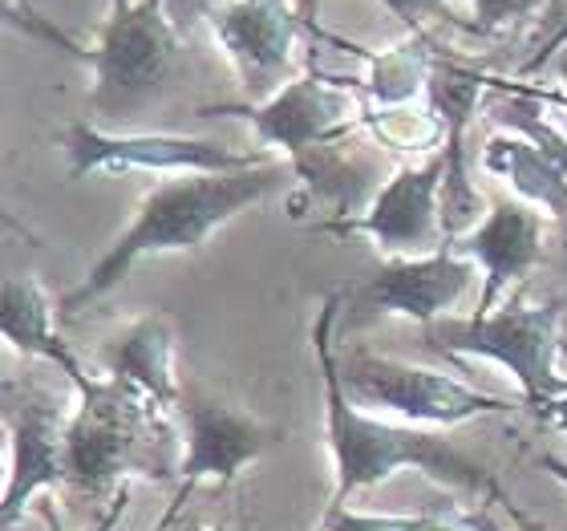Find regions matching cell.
Listing matches in <instances>:
<instances>
[{"instance_id": "1", "label": "cell", "mask_w": 567, "mask_h": 531, "mask_svg": "<svg viewBox=\"0 0 567 531\" xmlns=\"http://www.w3.org/2000/svg\"><path fill=\"white\" fill-rule=\"evenodd\" d=\"M344 313V296H324L312 329V349H317V366L324 378V438L332 450V467H337V491H332V508H344V499L353 491L385 483L393 471L414 467L425 479L442 487L466 491V496H491L498 499V483L491 479L483 462L462 455L450 438L417 430V426L385 422L373 418L349 398L341 381V361L332 349V325Z\"/></svg>"}, {"instance_id": "2", "label": "cell", "mask_w": 567, "mask_h": 531, "mask_svg": "<svg viewBox=\"0 0 567 531\" xmlns=\"http://www.w3.org/2000/svg\"><path fill=\"white\" fill-rule=\"evenodd\" d=\"M276 187H284V166H251V171H227V175H171L154 183L142 195L138 212L131 227L122 232L94 268L85 272L82 284H73L61 296L58 317L73 320L85 308L97 305L106 293H114L131 268L146 256H163V252H195L215 227L248 212L251 203L268 200Z\"/></svg>"}, {"instance_id": "3", "label": "cell", "mask_w": 567, "mask_h": 531, "mask_svg": "<svg viewBox=\"0 0 567 531\" xmlns=\"http://www.w3.org/2000/svg\"><path fill=\"white\" fill-rule=\"evenodd\" d=\"M171 406L126 378H94L65 426V491L106 496L131 479H178Z\"/></svg>"}, {"instance_id": "4", "label": "cell", "mask_w": 567, "mask_h": 531, "mask_svg": "<svg viewBox=\"0 0 567 531\" xmlns=\"http://www.w3.org/2000/svg\"><path fill=\"white\" fill-rule=\"evenodd\" d=\"M70 53L94 70L90 122L110 131L138 119L158 98L175 65L178 33L166 0H110V17L97 33V45H73Z\"/></svg>"}, {"instance_id": "5", "label": "cell", "mask_w": 567, "mask_h": 531, "mask_svg": "<svg viewBox=\"0 0 567 531\" xmlns=\"http://www.w3.org/2000/svg\"><path fill=\"white\" fill-rule=\"evenodd\" d=\"M567 300L547 305H515L491 317H442L434 325H422V337L430 349L454 357H491L503 369L515 374L527 406H544L547 398L567 394V381L556 374L559 354V320Z\"/></svg>"}, {"instance_id": "6", "label": "cell", "mask_w": 567, "mask_h": 531, "mask_svg": "<svg viewBox=\"0 0 567 531\" xmlns=\"http://www.w3.org/2000/svg\"><path fill=\"white\" fill-rule=\"evenodd\" d=\"M195 119H248L264 146H280L288 163H296L324 142L349 139L365 114L349 90V78L308 70L268 102H215L195 110Z\"/></svg>"}, {"instance_id": "7", "label": "cell", "mask_w": 567, "mask_h": 531, "mask_svg": "<svg viewBox=\"0 0 567 531\" xmlns=\"http://www.w3.org/2000/svg\"><path fill=\"white\" fill-rule=\"evenodd\" d=\"M61 151L70 159V178L90 171H154V175H227L268 166V151H236L215 139L187 134H114L94 122H70L61 131Z\"/></svg>"}, {"instance_id": "8", "label": "cell", "mask_w": 567, "mask_h": 531, "mask_svg": "<svg viewBox=\"0 0 567 531\" xmlns=\"http://www.w3.org/2000/svg\"><path fill=\"white\" fill-rule=\"evenodd\" d=\"M178 413H183V430H187V447H183V462H178V491L154 531H171V523L178 520V511H183L190 491L199 487V479L231 483L248 462H256L264 450H272L284 438L280 426L260 422L256 413L236 406V401L212 398L195 381L178 394Z\"/></svg>"}, {"instance_id": "9", "label": "cell", "mask_w": 567, "mask_h": 531, "mask_svg": "<svg viewBox=\"0 0 567 531\" xmlns=\"http://www.w3.org/2000/svg\"><path fill=\"white\" fill-rule=\"evenodd\" d=\"M341 381L357 406H373V410H390L405 422L425 426H458L486 413H511L507 398L495 394H478L471 386L454 381L450 374L422 366H405L393 357L378 354H353L341 361Z\"/></svg>"}, {"instance_id": "10", "label": "cell", "mask_w": 567, "mask_h": 531, "mask_svg": "<svg viewBox=\"0 0 567 531\" xmlns=\"http://www.w3.org/2000/svg\"><path fill=\"white\" fill-rule=\"evenodd\" d=\"M442 178L446 154L437 151L422 163H405L378 191V200L353 219H329L320 232L332 236H369L390 261H422L450 248L442 232Z\"/></svg>"}, {"instance_id": "11", "label": "cell", "mask_w": 567, "mask_h": 531, "mask_svg": "<svg viewBox=\"0 0 567 531\" xmlns=\"http://www.w3.org/2000/svg\"><path fill=\"white\" fill-rule=\"evenodd\" d=\"M70 406L37 378H4V430H9V483L0 523L24 520L37 491L65 487V426Z\"/></svg>"}, {"instance_id": "12", "label": "cell", "mask_w": 567, "mask_h": 531, "mask_svg": "<svg viewBox=\"0 0 567 531\" xmlns=\"http://www.w3.org/2000/svg\"><path fill=\"white\" fill-rule=\"evenodd\" d=\"M478 264L442 248L422 261H385L361 276L344 296V329H361L378 317H410L417 325H434L458 305L478 276Z\"/></svg>"}, {"instance_id": "13", "label": "cell", "mask_w": 567, "mask_h": 531, "mask_svg": "<svg viewBox=\"0 0 567 531\" xmlns=\"http://www.w3.org/2000/svg\"><path fill=\"white\" fill-rule=\"evenodd\" d=\"M203 17L212 24L215 41L236 65L244 90L256 98L280 94L284 73L292 70V49L305 17L288 0H212L203 4ZM312 33V29H308Z\"/></svg>"}, {"instance_id": "14", "label": "cell", "mask_w": 567, "mask_h": 531, "mask_svg": "<svg viewBox=\"0 0 567 531\" xmlns=\"http://www.w3.org/2000/svg\"><path fill=\"white\" fill-rule=\"evenodd\" d=\"M491 78L478 70H466L458 61L437 58L434 73H430V85H425V98H430V110L446 122V178H442V232H446V244L462 239L466 232L483 224V215L491 212V203L478 195V187L466 175V126L478 114V102H483Z\"/></svg>"}, {"instance_id": "15", "label": "cell", "mask_w": 567, "mask_h": 531, "mask_svg": "<svg viewBox=\"0 0 567 531\" xmlns=\"http://www.w3.org/2000/svg\"><path fill=\"white\" fill-rule=\"evenodd\" d=\"M544 215L527 200H491V212L483 215V224L454 239L450 248L474 261L483 268V296L474 305L471 317H491L498 305V296L507 293L511 284L532 276L544 261Z\"/></svg>"}, {"instance_id": "16", "label": "cell", "mask_w": 567, "mask_h": 531, "mask_svg": "<svg viewBox=\"0 0 567 531\" xmlns=\"http://www.w3.org/2000/svg\"><path fill=\"white\" fill-rule=\"evenodd\" d=\"M102 374L106 378H126L134 386L158 398L163 406L178 410V374H175V325L163 308L131 320L118 337L102 345Z\"/></svg>"}, {"instance_id": "17", "label": "cell", "mask_w": 567, "mask_h": 531, "mask_svg": "<svg viewBox=\"0 0 567 531\" xmlns=\"http://www.w3.org/2000/svg\"><path fill=\"white\" fill-rule=\"evenodd\" d=\"M53 317H58V308H53L45 284L37 280V276H4V288H0V329H4V341L12 349H21L24 357H41L49 366H58L78 386V394H82L94 378L70 354V345L58 337Z\"/></svg>"}, {"instance_id": "18", "label": "cell", "mask_w": 567, "mask_h": 531, "mask_svg": "<svg viewBox=\"0 0 567 531\" xmlns=\"http://www.w3.org/2000/svg\"><path fill=\"white\" fill-rule=\"evenodd\" d=\"M292 171L305 178V187L317 200L332 203L337 219H353L378 200V191L390 183L381 178V159L369 146H353L349 139L324 142L305 159H296Z\"/></svg>"}, {"instance_id": "19", "label": "cell", "mask_w": 567, "mask_h": 531, "mask_svg": "<svg viewBox=\"0 0 567 531\" xmlns=\"http://www.w3.org/2000/svg\"><path fill=\"white\" fill-rule=\"evenodd\" d=\"M483 166L495 178L511 183V191H515L519 200H527L532 207H539V212H547L556 219V232L567 252V175L564 171H559L532 139L511 134V131L491 134V142L483 146Z\"/></svg>"}, {"instance_id": "20", "label": "cell", "mask_w": 567, "mask_h": 531, "mask_svg": "<svg viewBox=\"0 0 567 531\" xmlns=\"http://www.w3.org/2000/svg\"><path fill=\"white\" fill-rule=\"evenodd\" d=\"M329 45H341L344 53H357V58L369 61L361 90H365V98L378 110L410 106L425 85H430V73H434V61H437L434 37H414V33L405 37L402 45H390L381 49V53H373L365 45H353V41H344L337 33H329Z\"/></svg>"}, {"instance_id": "21", "label": "cell", "mask_w": 567, "mask_h": 531, "mask_svg": "<svg viewBox=\"0 0 567 531\" xmlns=\"http://www.w3.org/2000/svg\"><path fill=\"white\" fill-rule=\"evenodd\" d=\"M365 131H373L378 146L385 151H402V154H437L446 146V122L437 119L434 110H410V106H390V110H373L361 119Z\"/></svg>"}, {"instance_id": "22", "label": "cell", "mask_w": 567, "mask_h": 531, "mask_svg": "<svg viewBox=\"0 0 567 531\" xmlns=\"http://www.w3.org/2000/svg\"><path fill=\"white\" fill-rule=\"evenodd\" d=\"M491 85H495L498 94V102L491 106V119L503 126V131H511V134H523V139H532L539 151L551 159V163L559 166L567 175V134H559L551 122L544 119V110H539V102H535L532 94H523L519 85H511V82H495L491 78Z\"/></svg>"}, {"instance_id": "23", "label": "cell", "mask_w": 567, "mask_h": 531, "mask_svg": "<svg viewBox=\"0 0 567 531\" xmlns=\"http://www.w3.org/2000/svg\"><path fill=\"white\" fill-rule=\"evenodd\" d=\"M442 511H422V515H361L349 508H329L320 531H430Z\"/></svg>"}, {"instance_id": "24", "label": "cell", "mask_w": 567, "mask_h": 531, "mask_svg": "<svg viewBox=\"0 0 567 531\" xmlns=\"http://www.w3.org/2000/svg\"><path fill=\"white\" fill-rule=\"evenodd\" d=\"M544 0H474V21L466 33L474 37H491L498 33L503 24H515V21H527L539 12Z\"/></svg>"}, {"instance_id": "25", "label": "cell", "mask_w": 567, "mask_h": 531, "mask_svg": "<svg viewBox=\"0 0 567 531\" xmlns=\"http://www.w3.org/2000/svg\"><path fill=\"white\" fill-rule=\"evenodd\" d=\"M385 9L393 12V17H402L405 24H410V33L414 37H425V21H454L462 24L454 12H450L446 0H381Z\"/></svg>"}, {"instance_id": "26", "label": "cell", "mask_w": 567, "mask_h": 531, "mask_svg": "<svg viewBox=\"0 0 567 531\" xmlns=\"http://www.w3.org/2000/svg\"><path fill=\"white\" fill-rule=\"evenodd\" d=\"M559 49H567V9L556 12V17H547V29L539 37H535L532 45V58L523 61L519 73H535L544 70V61H551L559 53Z\"/></svg>"}, {"instance_id": "27", "label": "cell", "mask_w": 567, "mask_h": 531, "mask_svg": "<svg viewBox=\"0 0 567 531\" xmlns=\"http://www.w3.org/2000/svg\"><path fill=\"white\" fill-rule=\"evenodd\" d=\"M126 499H131V483L122 487V491H114V499H110V508H106V515H102V520H97V528H90V531H114L118 528V520H122V511H126ZM41 515H45V523L53 531H65L61 528V520H58V511H53V503H41Z\"/></svg>"}, {"instance_id": "28", "label": "cell", "mask_w": 567, "mask_h": 531, "mask_svg": "<svg viewBox=\"0 0 567 531\" xmlns=\"http://www.w3.org/2000/svg\"><path fill=\"white\" fill-rule=\"evenodd\" d=\"M556 73H559V82H564V90H527V85H519V90L523 94H532L539 106H559L567 114V49H559Z\"/></svg>"}, {"instance_id": "29", "label": "cell", "mask_w": 567, "mask_h": 531, "mask_svg": "<svg viewBox=\"0 0 567 531\" xmlns=\"http://www.w3.org/2000/svg\"><path fill=\"white\" fill-rule=\"evenodd\" d=\"M559 354H567V341L559 345ZM535 413H539L547 426H556V430H564V435H567V394H559V398H547L544 406H535Z\"/></svg>"}, {"instance_id": "30", "label": "cell", "mask_w": 567, "mask_h": 531, "mask_svg": "<svg viewBox=\"0 0 567 531\" xmlns=\"http://www.w3.org/2000/svg\"><path fill=\"white\" fill-rule=\"evenodd\" d=\"M430 531H491V528L466 520V515H458V511H442V515H437V523Z\"/></svg>"}, {"instance_id": "31", "label": "cell", "mask_w": 567, "mask_h": 531, "mask_svg": "<svg viewBox=\"0 0 567 531\" xmlns=\"http://www.w3.org/2000/svg\"><path fill=\"white\" fill-rule=\"evenodd\" d=\"M296 9H300V17H305V24L312 29V37H317V41H329V33H324V29H320V21H317L320 0H296Z\"/></svg>"}, {"instance_id": "32", "label": "cell", "mask_w": 567, "mask_h": 531, "mask_svg": "<svg viewBox=\"0 0 567 531\" xmlns=\"http://www.w3.org/2000/svg\"><path fill=\"white\" fill-rule=\"evenodd\" d=\"M539 467H544L547 474H556L559 483H567V459H556V455H544V459H539Z\"/></svg>"}, {"instance_id": "33", "label": "cell", "mask_w": 567, "mask_h": 531, "mask_svg": "<svg viewBox=\"0 0 567 531\" xmlns=\"http://www.w3.org/2000/svg\"><path fill=\"white\" fill-rule=\"evenodd\" d=\"M37 515H41V511H37ZM4 531H53V528H49V523H45V515H41V528H33V520L24 515V520L9 523V528H4Z\"/></svg>"}, {"instance_id": "34", "label": "cell", "mask_w": 567, "mask_h": 531, "mask_svg": "<svg viewBox=\"0 0 567 531\" xmlns=\"http://www.w3.org/2000/svg\"><path fill=\"white\" fill-rule=\"evenodd\" d=\"M175 531H215V528H187V523H183V528H175Z\"/></svg>"}, {"instance_id": "35", "label": "cell", "mask_w": 567, "mask_h": 531, "mask_svg": "<svg viewBox=\"0 0 567 531\" xmlns=\"http://www.w3.org/2000/svg\"><path fill=\"white\" fill-rule=\"evenodd\" d=\"M24 4H29V0H24Z\"/></svg>"}]
</instances>
